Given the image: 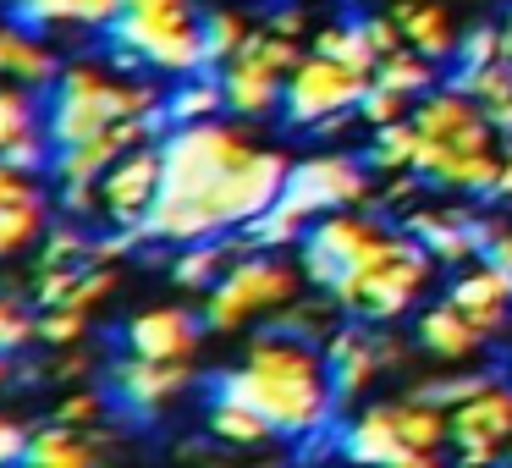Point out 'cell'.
<instances>
[{"label": "cell", "instance_id": "obj_2", "mask_svg": "<svg viewBox=\"0 0 512 468\" xmlns=\"http://www.w3.org/2000/svg\"><path fill=\"white\" fill-rule=\"evenodd\" d=\"M210 397L254 408L287 441L320 435L331 424V413L342 408L331 386V369H325V353H314L309 342H292V336H276V331L259 336L237 369L210 375Z\"/></svg>", "mask_w": 512, "mask_h": 468}, {"label": "cell", "instance_id": "obj_45", "mask_svg": "<svg viewBox=\"0 0 512 468\" xmlns=\"http://www.w3.org/2000/svg\"><path fill=\"white\" fill-rule=\"evenodd\" d=\"M23 457H28V435L0 419V463H23Z\"/></svg>", "mask_w": 512, "mask_h": 468}, {"label": "cell", "instance_id": "obj_27", "mask_svg": "<svg viewBox=\"0 0 512 468\" xmlns=\"http://www.w3.org/2000/svg\"><path fill=\"white\" fill-rule=\"evenodd\" d=\"M435 78H441V72H435V61L419 56L413 45L380 56V67H375V83H391V89H402V94H430Z\"/></svg>", "mask_w": 512, "mask_h": 468}, {"label": "cell", "instance_id": "obj_29", "mask_svg": "<svg viewBox=\"0 0 512 468\" xmlns=\"http://www.w3.org/2000/svg\"><path fill=\"white\" fill-rule=\"evenodd\" d=\"M199 34H204V67L221 72L226 61L243 50V39L254 34V28L243 23V12H210V17H199Z\"/></svg>", "mask_w": 512, "mask_h": 468}, {"label": "cell", "instance_id": "obj_24", "mask_svg": "<svg viewBox=\"0 0 512 468\" xmlns=\"http://www.w3.org/2000/svg\"><path fill=\"white\" fill-rule=\"evenodd\" d=\"M419 122L413 116H402V122H386L375 127V144H369V166L375 171H413V155H419Z\"/></svg>", "mask_w": 512, "mask_h": 468}, {"label": "cell", "instance_id": "obj_40", "mask_svg": "<svg viewBox=\"0 0 512 468\" xmlns=\"http://www.w3.org/2000/svg\"><path fill=\"white\" fill-rule=\"evenodd\" d=\"M364 39L375 45V56H391V50H402V45H408V39H402L397 12H391V17H364Z\"/></svg>", "mask_w": 512, "mask_h": 468}, {"label": "cell", "instance_id": "obj_31", "mask_svg": "<svg viewBox=\"0 0 512 468\" xmlns=\"http://www.w3.org/2000/svg\"><path fill=\"white\" fill-rule=\"evenodd\" d=\"M45 226V199L39 193H23V199H6L0 204V254H12V248H23L28 237Z\"/></svg>", "mask_w": 512, "mask_h": 468}, {"label": "cell", "instance_id": "obj_35", "mask_svg": "<svg viewBox=\"0 0 512 468\" xmlns=\"http://www.w3.org/2000/svg\"><path fill=\"white\" fill-rule=\"evenodd\" d=\"M50 155H56V149H50V138H45V133H34V127H28V133H17L12 144L0 149V160H6L12 171H23V177H28V171H45V166H50Z\"/></svg>", "mask_w": 512, "mask_h": 468}, {"label": "cell", "instance_id": "obj_41", "mask_svg": "<svg viewBox=\"0 0 512 468\" xmlns=\"http://www.w3.org/2000/svg\"><path fill=\"white\" fill-rule=\"evenodd\" d=\"M105 292H111V270H83V276L78 281H72V292H67V303H72V309H89V303H100L105 298Z\"/></svg>", "mask_w": 512, "mask_h": 468}, {"label": "cell", "instance_id": "obj_39", "mask_svg": "<svg viewBox=\"0 0 512 468\" xmlns=\"http://www.w3.org/2000/svg\"><path fill=\"white\" fill-rule=\"evenodd\" d=\"M94 210H105L100 204V182H61V215H94Z\"/></svg>", "mask_w": 512, "mask_h": 468}, {"label": "cell", "instance_id": "obj_25", "mask_svg": "<svg viewBox=\"0 0 512 468\" xmlns=\"http://www.w3.org/2000/svg\"><path fill=\"white\" fill-rule=\"evenodd\" d=\"M0 72H12L23 83H50L56 78V61L28 39V28H0Z\"/></svg>", "mask_w": 512, "mask_h": 468}, {"label": "cell", "instance_id": "obj_23", "mask_svg": "<svg viewBox=\"0 0 512 468\" xmlns=\"http://www.w3.org/2000/svg\"><path fill=\"white\" fill-rule=\"evenodd\" d=\"M314 50H320V56H331V61H342V67H353V72H364V78H375V67H380L375 45L364 39V23H331V28H320V34H314Z\"/></svg>", "mask_w": 512, "mask_h": 468}, {"label": "cell", "instance_id": "obj_5", "mask_svg": "<svg viewBox=\"0 0 512 468\" xmlns=\"http://www.w3.org/2000/svg\"><path fill=\"white\" fill-rule=\"evenodd\" d=\"M430 270H435L430 248L408 232L391 259H380V265H369L358 281H347V287L336 292V303H342L347 314H364L369 325H391V320H402V314L419 303Z\"/></svg>", "mask_w": 512, "mask_h": 468}, {"label": "cell", "instance_id": "obj_44", "mask_svg": "<svg viewBox=\"0 0 512 468\" xmlns=\"http://www.w3.org/2000/svg\"><path fill=\"white\" fill-rule=\"evenodd\" d=\"M270 28H276V34L303 39V34H309V17H303V6H276V12H270Z\"/></svg>", "mask_w": 512, "mask_h": 468}, {"label": "cell", "instance_id": "obj_14", "mask_svg": "<svg viewBox=\"0 0 512 468\" xmlns=\"http://www.w3.org/2000/svg\"><path fill=\"white\" fill-rule=\"evenodd\" d=\"M281 72L265 67L254 50H237L221 67V89H226V111L243 116V122H265L270 111H281Z\"/></svg>", "mask_w": 512, "mask_h": 468}, {"label": "cell", "instance_id": "obj_43", "mask_svg": "<svg viewBox=\"0 0 512 468\" xmlns=\"http://www.w3.org/2000/svg\"><path fill=\"white\" fill-rule=\"evenodd\" d=\"M485 259H490V265H496V270H507V276H512V232H507V226H501V221H490V237H485Z\"/></svg>", "mask_w": 512, "mask_h": 468}, {"label": "cell", "instance_id": "obj_19", "mask_svg": "<svg viewBox=\"0 0 512 468\" xmlns=\"http://www.w3.org/2000/svg\"><path fill=\"white\" fill-rule=\"evenodd\" d=\"M166 111V127H182V122H204V116H221L226 111V89H221V72L204 67V72H188L177 89L160 100Z\"/></svg>", "mask_w": 512, "mask_h": 468}, {"label": "cell", "instance_id": "obj_3", "mask_svg": "<svg viewBox=\"0 0 512 468\" xmlns=\"http://www.w3.org/2000/svg\"><path fill=\"white\" fill-rule=\"evenodd\" d=\"M155 105H160V94L149 89V83H111L94 67H72V72H61V78H50L45 138H50V149H67V144H83V138L116 127L122 116L155 111Z\"/></svg>", "mask_w": 512, "mask_h": 468}, {"label": "cell", "instance_id": "obj_12", "mask_svg": "<svg viewBox=\"0 0 512 468\" xmlns=\"http://www.w3.org/2000/svg\"><path fill=\"white\" fill-rule=\"evenodd\" d=\"M408 232L430 248L435 265H463V259L485 254V237H490V221H474L468 210H413L408 215Z\"/></svg>", "mask_w": 512, "mask_h": 468}, {"label": "cell", "instance_id": "obj_20", "mask_svg": "<svg viewBox=\"0 0 512 468\" xmlns=\"http://www.w3.org/2000/svg\"><path fill=\"white\" fill-rule=\"evenodd\" d=\"M397 23H402V39H408V45L419 50V56H430V61L457 56V28L446 23L441 6H419V0H402V6H397Z\"/></svg>", "mask_w": 512, "mask_h": 468}, {"label": "cell", "instance_id": "obj_16", "mask_svg": "<svg viewBox=\"0 0 512 468\" xmlns=\"http://www.w3.org/2000/svg\"><path fill=\"white\" fill-rule=\"evenodd\" d=\"M204 331V314L188 309H149L138 320H127V353H144V358H193Z\"/></svg>", "mask_w": 512, "mask_h": 468}, {"label": "cell", "instance_id": "obj_46", "mask_svg": "<svg viewBox=\"0 0 512 468\" xmlns=\"http://www.w3.org/2000/svg\"><path fill=\"white\" fill-rule=\"evenodd\" d=\"M100 413V397H67L56 408V424H83V419H94Z\"/></svg>", "mask_w": 512, "mask_h": 468}, {"label": "cell", "instance_id": "obj_11", "mask_svg": "<svg viewBox=\"0 0 512 468\" xmlns=\"http://www.w3.org/2000/svg\"><path fill=\"white\" fill-rule=\"evenodd\" d=\"M413 122H419L424 138H441V144H452V149H496V127H490L485 105H479L474 94H463L457 83L424 94Z\"/></svg>", "mask_w": 512, "mask_h": 468}, {"label": "cell", "instance_id": "obj_30", "mask_svg": "<svg viewBox=\"0 0 512 468\" xmlns=\"http://www.w3.org/2000/svg\"><path fill=\"white\" fill-rule=\"evenodd\" d=\"M210 435H221V441H232V446H259L276 430H270L254 408H243V402H215L210 397Z\"/></svg>", "mask_w": 512, "mask_h": 468}, {"label": "cell", "instance_id": "obj_49", "mask_svg": "<svg viewBox=\"0 0 512 468\" xmlns=\"http://www.w3.org/2000/svg\"><path fill=\"white\" fill-rule=\"evenodd\" d=\"M507 452H512V441H507Z\"/></svg>", "mask_w": 512, "mask_h": 468}, {"label": "cell", "instance_id": "obj_18", "mask_svg": "<svg viewBox=\"0 0 512 468\" xmlns=\"http://www.w3.org/2000/svg\"><path fill=\"white\" fill-rule=\"evenodd\" d=\"M490 336L479 331L474 320H468L463 309H457L452 298H441L435 309L419 314V347L430 358H446V364H463V358H474L479 347H485Z\"/></svg>", "mask_w": 512, "mask_h": 468}, {"label": "cell", "instance_id": "obj_17", "mask_svg": "<svg viewBox=\"0 0 512 468\" xmlns=\"http://www.w3.org/2000/svg\"><path fill=\"white\" fill-rule=\"evenodd\" d=\"M446 298H452L457 309H463V314H468V320H474L485 336H496L501 325H507L512 276H507V270H496V265L485 259L479 270H463V276H457L452 287H446Z\"/></svg>", "mask_w": 512, "mask_h": 468}, {"label": "cell", "instance_id": "obj_26", "mask_svg": "<svg viewBox=\"0 0 512 468\" xmlns=\"http://www.w3.org/2000/svg\"><path fill=\"white\" fill-rule=\"evenodd\" d=\"M23 463H39V468H83L94 463V446H83L72 435V424H50L45 435H28V457Z\"/></svg>", "mask_w": 512, "mask_h": 468}, {"label": "cell", "instance_id": "obj_15", "mask_svg": "<svg viewBox=\"0 0 512 468\" xmlns=\"http://www.w3.org/2000/svg\"><path fill=\"white\" fill-rule=\"evenodd\" d=\"M325 369H331L336 402H353L358 391L386 369V364H380L375 331H364V325H336V331L325 336Z\"/></svg>", "mask_w": 512, "mask_h": 468}, {"label": "cell", "instance_id": "obj_38", "mask_svg": "<svg viewBox=\"0 0 512 468\" xmlns=\"http://www.w3.org/2000/svg\"><path fill=\"white\" fill-rule=\"evenodd\" d=\"M28 127H34V105H28L23 94L0 89V149L12 144L17 133H28Z\"/></svg>", "mask_w": 512, "mask_h": 468}, {"label": "cell", "instance_id": "obj_47", "mask_svg": "<svg viewBox=\"0 0 512 468\" xmlns=\"http://www.w3.org/2000/svg\"><path fill=\"white\" fill-rule=\"evenodd\" d=\"M490 199H512V144H507V155H501V177H496V188H490Z\"/></svg>", "mask_w": 512, "mask_h": 468}, {"label": "cell", "instance_id": "obj_34", "mask_svg": "<svg viewBox=\"0 0 512 468\" xmlns=\"http://www.w3.org/2000/svg\"><path fill=\"white\" fill-rule=\"evenodd\" d=\"M490 386V375H446V380H424L413 397H424V402H435V408H446L452 413L457 402H468V397H479V391Z\"/></svg>", "mask_w": 512, "mask_h": 468}, {"label": "cell", "instance_id": "obj_48", "mask_svg": "<svg viewBox=\"0 0 512 468\" xmlns=\"http://www.w3.org/2000/svg\"><path fill=\"white\" fill-rule=\"evenodd\" d=\"M6 375H12V358H6V353H0V380H6Z\"/></svg>", "mask_w": 512, "mask_h": 468}, {"label": "cell", "instance_id": "obj_7", "mask_svg": "<svg viewBox=\"0 0 512 468\" xmlns=\"http://www.w3.org/2000/svg\"><path fill=\"white\" fill-rule=\"evenodd\" d=\"M358 199H369V166H358L342 149L298 160V166L287 171V182H281V193H276V204H287L303 221L331 215V210H353Z\"/></svg>", "mask_w": 512, "mask_h": 468}, {"label": "cell", "instance_id": "obj_42", "mask_svg": "<svg viewBox=\"0 0 512 468\" xmlns=\"http://www.w3.org/2000/svg\"><path fill=\"white\" fill-rule=\"evenodd\" d=\"M89 254V237L72 232V226H61V232H50V248H45V265H67V259H83Z\"/></svg>", "mask_w": 512, "mask_h": 468}, {"label": "cell", "instance_id": "obj_32", "mask_svg": "<svg viewBox=\"0 0 512 468\" xmlns=\"http://www.w3.org/2000/svg\"><path fill=\"white\" fill-rule=\"evenodd\" d=\"M408 100L413 94H402V89H391V83H375L369 78V89L358 94V122H369V127H386V122H402L408 116Z\"/></svg>", "mask_w": 512, "mask_h": 468}, {"label": "cell", "instance_id": "obj_4", "mask_svg": "<svg viewBox=\"0 0 512 468\" xmlns=\"http://www.w3.org/2000/svg\"><path fill=\"white\" fill-rule=\"evenodd\" d=\"M287 298H298V270L287 259H270V254H237L232 265L221 270V281L210 287L204 298V325L210 331H237L248 325L254 314H276Z\"/></svg>", "mask_w": 512, "mask_h": 468}, {"label": "cell", "instance_id": "obj_28", "mask_svg": "<svg viewBox=\"0 0 512 468\" xmlns=\"http://www.w3.org/2000/svg\"><path fill=\"white\" fill-rule=\"evenodd\" d=\"M237 232H243L254 248H292V243H303L309 221H303V215H292L287 204H265V210H259L254 221H243Z\"/></svg>", "mask_w": 512, "mask_h": 468}, {"label": "cell", "instance_id": "obj_36", "mask_svg": "<svg viewBox=\"0 0 512 468\" xmlns=\"http://www.w3.org/2000/svg\"><path fill=\"white\" fill-rule=\"evenodd\" d=\"M39 336L56 347H72L83 336V309H72V303H61V309H45V320H39Z\"/></svg>", "mask_w": 512, "mask_h": 468}, {"label": "cell", "instance_id": "obj_21", "mask_svg": "<svg viewBox=\"0 0 512 468\" xmlns=\"http://www.w3.org/2000/svg\"><path fill=\"white\" fill-rule=\"evenodd\" d=\"M391 419H397V430H402V441H413L419 452H441L446 441H452V413L446 408H435V402H424V397H402V402H391Z\"/></svg>", "mask_w": 512, "mask_h": 468}, {"label": "cell", "instance_id": "obj_13", "mask_svg": "<svg viewBox=\"0 0 512 468\" xmlns=\"http://www.w3.org/2000/svg\"><path fill=\"white\" fill-rule=\"evenodd\" d=\"M342 452L358 457V463H391V468H424L430 452H419L413 441H402L397 419H391V402L380 408H364L353 424L342 430Z\"/></svg>", "mask_w": 512, "mask_h": 468}, {"label": "cell", "instance_id": "obj_1", "mask_svg": "<svg viewBox=\"0 0 512 468\" xmlns=\"http://www.w3.org/2000/svg\"><path fill=\"white\" fill-rule=\"evenodd\" d=\"M292 160L281 149H254L237 127L182 122L160 138V193L138 221L144 243H204L237 232L265 204H276Z\"/></svg>", "mask_w": 512, "mask_h": 468}, {"label": "cell", "instance_id": "obj_10", "mask_svg": "<svg viewBox=\"0 0 512 468\" xmlns=\"http://www.w3.org/2000/svg\"><path fill=\"white\" fill-rule=\"evenodd\" d=\"M512 441V391L507 386H485L479 397L452 408V446L463 463H490L501 457Z\"/></svg>", "mask_w": 512, "mask_h": 468}, {"label": "cell", "instance_id": "obj_22", "mask_svg": "<svg viewBox=\"0 0 512 468\" xmlns=\"http://www.w3.org/2000/svg\"><path fill=\"white\" fill-rule=\"evenodd\" d=\"M342 309V303L325 292V298H287L276 309V325L270 331L276 336H292V342H309V347H320L325 336H331V314Z\"/></svg>", "mask_w": 512, "mask_h": 468}, {"label": "cell", "instance_id": "obj_33", "mask_svg": "<svg viewBox=\"0 0 512 468\" xmlns=\"http://www.w3.org/2000/svg\"><path fill=\"white\" fill-rule=\"evenodd\" d=\"M457 72H474V67H490V61H501V28L479 23L468 28V34H457Z\"/></svg>", "mask_w": 512, "mask_h": 468}, {"label": "cell", "instance_id": "obj_8", "mask_svg": "<svg viewBox=\"0 0 512 468\" xmlns=\"http://www.w3.org/2000/svg\"><path fill=\"white\" fill-rule=\"evenodd\" d=\"M188 386V358H144V353H127L111 364L105 375V402L133 419H149L160 402H171L177 391Z\"/></svg>", "mask_w": 512, "mask_h": 468}, {"label": "cell", "instance_id": "obj_37", "mask_svg": "<svg viewBox=\"0 0 512 468\" xmlns=\"http://www.w3.org/2000/svg\"><path fill=\"white\" fill-rule=\"evenodd\" d=\"M34 336H39V325L28 320L17 303H0V353H23Z\"/></svg>", "mask_w": 512, "mask_h": 468}, {"label": "cell", "instance_id": "obj_9", "mask_svg": "<svg viewBox=\"0 0 512 468\" xmlns=\"http://www.w3.org/2000/svg\"><path fill=\"white\" fill-rule=\"evenodd\" d=\"M160 193V144H133L100 177V204L116 226H138Z\"/></svg>", "mask_w": 512, "mask_h": 468}, {"label": "cell", "instance_id": "obj_6", "mask_svg": "<svg viewBox=\"0 0 512 468\" xmlns=\"http://www.w3.org/2000/svg\"><path fill=\"white\" fill-rule=\"evenodd\" d=\"M364 89H369L364 72H353V67H342V61L309 50V56L287 72V83H281V122L287 127H320L325 116L353 111Z\"/></svg>", "mask_w": 512, "mask_h": 468}]
</instances>
